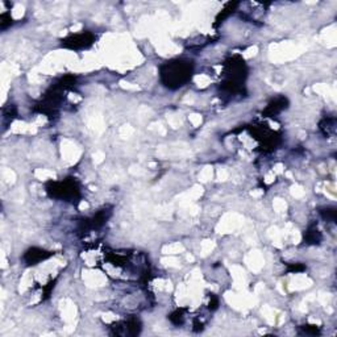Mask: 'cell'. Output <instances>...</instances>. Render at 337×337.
<instances>
[{
  "label": "cell",
  "instance_id": "cell-1",
  "mask_svg": "<svg viewBox=\"0 0 337 337\" xmlns=\"http://www.w3.org/2000/svg\"><path fill=\"white\" fill-rule=\"evenodd\" d=\"M194 65L187 60H174V61L166 62L161 67V79L166 87L175 90L191 79Z\"/></svg>",
  "mask_w": 337,
  "mask_h": 337
},
{
  "label": "cell",
  "instance_id": "cell-2",
  "mask_svg": "<svg viewBox=\"0 0 337 337\" xmlns=\"http://www.w3.org/2000/svg\"><path fill=\"white\" fill-rule=\"evenodd\" d=\"M48 192L52 196L65 201L75 199L79 195V190L74 181H64V182H54L48 186Z\"/></svg>",
  "mask_w": 337,
  "mask_h": 337
},
{
  "label": "cell",
  "instance_id": "cell-3",
  "mask_svg": "<svg viewBox=\"0 0 337 337\" xmlns=\"http://www.w3.org/2000/svg\"><path fill=\"white\" fill-rule=\"evenodd\" d=\"M92 41H94V36L90 33H81L75 34V36L67 38L64 43V45L66 48L70 49H82L87 48L88 45H91Z\"/></svg>",
  "mask_w": 337,
  "mask_h": 337
},
{
  "label": "cell",
  "instance_id": "cell-4",
  "mask_svg": "<svg viewBox=\"0 0 337 337\" xmlns=\"http://www.w3.org/2000/svg\"><path fill=\"white\" fill-rule=\"evenodd\" d=\"M52 254L53 253L46 252V250L39 249V248H32L24 254V261L27 262V265H37L38 262L49 259Z\"/></svg>",
  "mask_w": 337,
  "mask_h": 337
},
{
  "label": "cell",
  "instance_id": "cell-5",
  "mask_svg": "<svg viewBox=\"0 0 337 337\" xmlns=\"http://www.w3.org/2000/svg\"><path fill=\"white\" fill-rule=\"evenodd\" d=\"M125 325V332L131 336H136V334L140 333L141 331V323L137 318H131L129 320L124 323Z\"/></svg>",
  "mask_w": 337,
  "mask_h": 337
},
{
  "label": "cell",
  "instance_id": "cell-6",
  "mask_svg": "<svg viewBox=\"0 0 337 337\" xmlns=\"http://www.w3.org/2000/svg\"><path fill=\"white\" fill-rule=\"evenodd\" d=\"M286 104H287V99H286V97H280V99L274 101L270 106L267 107L265 112L269 113V115H275V113H278L280 111L285 110Z\"/></svg>",
  "mask_w": 337,
  "mask_h": 337
},
{
  "label": "cell",
  "instance_id": "cell-7",
  "mask_svg": "<svg viewBox=\"0 0 337 337\" xmlns=\"http://www.w3.org/2000/svg\"><path fill=\"white\" fill-rule=\"evenodd\" d=\"M169 319H170V322L173 323V324L181 325V324H183V320H185V318H183L182 311L176 310V311H174L170 316H169Z\"/></svg>",
  "mask_w": 337,
  "mask_h": 337
}]
</instances>
